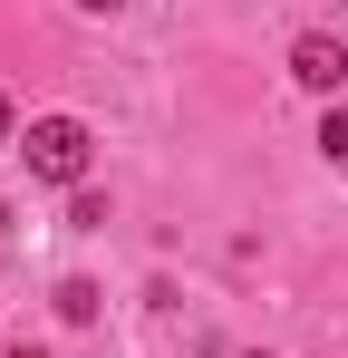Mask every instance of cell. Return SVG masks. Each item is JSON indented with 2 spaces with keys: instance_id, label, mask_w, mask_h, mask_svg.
<instances>
[{
  "instance_id": "cell-9",
  "label": "cell",
  "mask_w": 348,
  "mask_h": 358,
  "mask_svg": "<svg viewBox=\"0 0 348 358\" xmlns=\"http://www.w3.org/2000/svg\"><path fill=\"white\" fill-rule=\"evenodd\" d=\"M0 233H10V203H0Z\"/></svg>"
},
{
  "instance_id": "cell-8",
  "label": "cell",
  "mask_w": 348,
  "mask_h": 358,
  "mask_svg": "<svg viewBox=\"0 0 348 358\" xmlns=\"http://www.w3.org/2000/svg\"><path fill=\"white\" fill-rule=\"evenodd\" d=\"M10 358H49V349H39V339H20V349H10Z\"/></svg>"
},
{
  "instance_id": "cell-7",
  "label": "cell",
  "mask_w": 348,
  "mask_h": 358,
  "mask_svg": "<svg viewBox=\"0 0 348 358\" xmlns=\"http://www.w3.org/2000/svg\"><path fill=\"white\" fill-rule=\"evenodd\" d=\"M78 10H97V20H107V10H126V0H78Z\"/></svg>"
},
{
  "instance_id": "cell-4",
  "label": "cell",
  "mask_w": 348,
  "mask_h": 358,
  "mask_svg": "<svg viewBox=\"0 0 348 358\" xmlns=\"http://www.w3.org/2000/svg\"><path fill=\"white\" fill-rule=\"evenodd\" d=\"M68 223H78V233H97V223H107V194H97V184H78V194H68Z\"/></svg>"
},
{
  "instance_id": "cell-6",
  "label": "cell",
  "mask_w": 348,
  "mask_h": 358,
  "mask_svg": "<svg viewBox=\"0 0 348 358\" xmlns=\"http://www.w3.org/2000/svg\"><path fill=\"white\" fill-rule=\"evenodd\" d=\"M0 145H20V107L10 97H0Z\"/></svg>"
},
{
  "instance_id": "cell-2",
  "label": "cell",
  "mask_w": 348,
  "mask_h": 358,
  "mask_svg": "<svg viewBox=\"0 0 348 358\" xmlns=\"http://www.w3.org/2000/svg\"><path fill=\"white\" fill-rule=\"evenodd\" d=\"M290 78H300L310 97H339V78H348V49L329 39V29H300V39H290Z\"/></svg>"
},
{
  "instance_id": "cell-3",
  "label": "cell",
  "mask_w": 348,
  "mask_h": 358,
  "mask_svg": "<svg viewBox=\"0 0 348 358\" xmlns=\"http://www.w3.org/2000/svg\"><path fill=\"white\" fill-rule=\"evenodd\" d=\"M49 310L68 320V329H87V320L107 310V291H97V281H58V291H49Z\"/></svg>"
},
{
  "instance_id": "cell-5",
  "label": "cell",
  "mask_w": 348,
  "mask_h": 358,
  "mask_svg": "<svg viewBox=\"0 0 348 358\" xmlns=\"http://www.w3.org/2000/svg\"><path fill=\"white\" fill-rule=\"evenodd\" d=\"M319 155H329V165H348V107H329V117H319Z\"/></svg>"
},
{
  "instance_id": "cell-1",
  "label": "cell",
  "mask_w": 348,
  "mask_h": 358,
  "mask_svg": "<svg viewBox=\"0 0 348 358\" xmlns=\"http://www.w3.org/2000/svg\"><path fill=\"white\" fill-rule=\"evenodd\" d=\"M20 155H29V175L39 184H87V165H97V136H87V117H29V136H20Z\"/></svg>"
},
{
  "instance_id": "cell-10",
  "label": "cell",
  "mask_w": 348,
  "mask_h": 358,
  "mask_svg": "<svg viewBox=\"0 0 348 358\" xmlns=\"http://www.w3.org/2000/svg\"><path fill=\"white\" fill-rule=\"evenodd\" d=\"M252 358H261V349H252Z\"/></svg>"
}]
</instances>
